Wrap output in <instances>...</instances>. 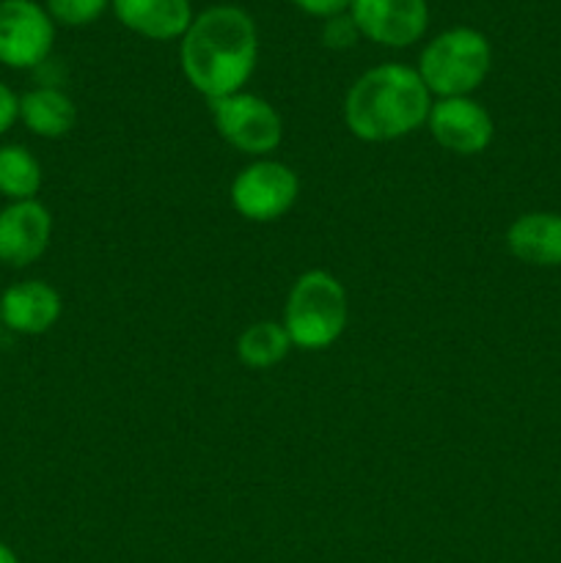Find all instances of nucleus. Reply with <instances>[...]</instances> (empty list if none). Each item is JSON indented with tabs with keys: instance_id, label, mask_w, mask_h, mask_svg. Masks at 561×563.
Listing matches in <instances>:
<instances>
[{
	"instance_id": "1",
	"label": "nucleus",
	"mask_w": 561,
	"mask_h": 563,
	"mask_svg": "<svg viewBox=\"0 0 561 563\" xmlns=\"http://www.w3.org/2000/svg\"><path fill=\"white\" fill-rule=\"evenodd\" d=\"M179 42L182 75L209 102L240 93L256 71L258 31L240 5H209Z\"/></svg>"
},
{
	"instance_id": "2",
	"label": "nucleus",
	"mask_w": 561,
	"mask_h": 563,
	"mask_svg": "<svg viewBox=\"0 0 561 563\" xmlns=\"http://www.w3.org/2000/svg\"><path fill=\"white\" fill-rule=\"evenodd\" d=\"M432 93L407 64H380L363 71L344 97V124L358 141L391 143L427 124Z\"/></svg>"
},
{
	"instance_id": "3",
	"label": "nucleus",
	"mask_w": 561,
	"mask_h": 563,
	"mask_svg": "<svg viewBox=\"0 0 561 563\" xmlns=\"http://www.w3.org/2000/svg\"><path fill=\"white\" fill-rule=\"evenodd\" d=\"M350 322L346 289L328 269H308L292 284L284 308V328L292 346L319 352L333 346Z\"/></svg>"
},
{
	"instance_id": "4",
	"label": "nucleus",
	"mask_w": 561,
	"mask_h": 563,
	"mask_svg": "<svg viewBox=\"0 0 561 563\" xmlns=\"http://www.w3.org/2000/svg\"><path fill=\"white\" fill-rule=\"evenodd\" d=\"M493 66V47L476 27L457 25L438 33L418 55V77L432 99L471 97Z\"/></svg>"
},
{
	"instance_id": "5",
	"label": "nucleus",
	"mask_w": 561,
	"mask_h": 563,
	"mask_svg": "<svg viewBox=\"0 0 561 563\" xmlns=\"http://www.w3.org/2000/svg\"><path fill=\"white\" fill-rule=\"evenodd\" d=\"M209 108H212L220 137L237 152L262 159L284 141V119L267 99L256 93H231V97L209 102Z\"/></svg>"
},
{
	"instance_id": "6",
	"label": "nucleus",
	"mask_w": 561,
	"mask_h": 563,
	"mask_svg": "<svg viewBox=\"0 0 561 563\" xmlns=\"http://www.w3.org/2000/svg\"><path fill=\"white\" fill-rule=\"evenodd\" d=\"M300 196V176L278 159H256L231 181V207L251 223L280 220Z\"/></svg>"
},
{
	"instance_id": "7",
	"label": "nucleus",
	"mask_w": 561,
	"mask_h": 563,
	"mask_svg": "<svg viewBox=\"0 0 561 563\" xmlns=\"http://www.w3.org/2000/svg\"><path fill=\"white\" fill-rule=\"evenodd\" d=\"M55 22L36 0H0V64L36 69L50 58Z\"/></svg>"
},
{
	"instance_id": "8",
	"label": "nucleus",
	"mask_w": 561,
	"mask_h": 563,
	"mask_svg": "<svg viewBox=\"0 0 561 563\" xmlns=\"http://www.w3.org/2000/svg\"><path fill=\"white\" fill-rule=\"evenodd\" d=\"M350 16L363 38L380 47H410L429 27L427 0H352Z\"/></svg>"
},
{
	"instance_id": "9",
	"label": "nucleus",
	"mask_w": 561,
	"mask_h": 563,
	"mask_svg": "<svg viewBox=\"0 0 561 563\" xmlns=\"http://www.w3.org/2000/svg\"><path fill=\"white\" fill-rule=\"evenodd\" d=\"M435 143L460 157H476L493 143L495 124L482 102L473 97L435 99L427 119Z\"/></svg>"
},
{
	"instance_id": "10",
	"label": "nucleus",
	"mask_w": 561,
	"mask_h": 563,
	"mask_svg": "<svg viewBox=\"0 0 561 563\" xmlns=\"http://www.w3.org/2000/svg\"><path fill=\"white\" fill-rule=\"evenodd\" d=\"M53 240V214L42 201H9L0 209V264L31 267L47 253Z\"/></svg>"
},
{
	"instance_id": "11",
	"label": "nucleus",
	"mask_w": 561,
	"mask_h": 563,
	"mask_svg": "<svg viewBox=\"0 0 561 563\" xmlns=\"http://www.w3.org/2000/svg\"><path fill=\"white\" fill-rule=\"evenodd\" d=\"M64 313L61 295L47 280H20L0 295V324L20 335H44Z\"/></svg>"
},
{
	"instance_id": "12",
	"label": "nucleus",
	"mask_w": 561,
	"mask_h": 563,
	"mask_svg": "<svg viewBox=\"0 0 561 563\" xmlns=\"http://www.w3.org/2000/svg\"><path fill=\"white\" fill-rule=\"evenodd\" d=\"M110 9L127 31L152 42L182 38L193 22L190 0H110Z\"/></svg>"
},
{
	"instance_id": "13",
	"label": "nucleus",
	"mask_w": 561,
	"mask_h": 563,
	"mask_svg": "<svg viewBox=\"0 0 561 563\" xmlns=\"http://www.w3.org/2000/svg\"><path fill=\"white\" fill-rule=\"evenodd\" d=\"M506 247L517 262L531 267H561V214H520L506 231Z\"/></svg>"
},
{
	"instance_id": "14",
	"label": "nucleus",
	"mask_w": 561,
	"mask_h": 563,
	"mask_svg": "<svg viewBox=\"0 0 561 563\" xmlns=\"http://www.w3.org/2000/svg\"><path fill=\"white\" fill-rule=\"evenodd\" d=\"M20 121L36 137L55 141L75 130L77 108L69 93H64L61 88H31L20 97Z\"/></svg>"
},
{
	"instance_id": "15",
	"label": "nucleus",
	"mask_w": 561,
	"mask_h": 563,
	"mask_svg": "<svg viewBox=\"0 0 561 563\" xmlns=\"http://www.w3.org/2000/svg\"><path fill=\"white\" fill-rule=\"evenodd\" d=\"M292 350V339L286 333L284 322H273V319H264V322L248 324L245 330L237 339V357H240L242 366L248 368H273L275 363L284 361Z\"/></svg>"
},
{
	"instance_id": "16",
	"label": "nucleus",
	"mask_w": 561,
	"mask_h": 563,
	"mask_svg": "<svg viewBox=\"0 0 561 563\" xmlns=\"http://www.w3.org/2000/svg\"><path fill=\"white\" fill-rule=\"evenodd\" d=\"M42 165L25 146H0V196L9 201H31L42 190Z\"/></svg>"
},
{
	"instance_id": "17",
	"label": "nucleus",
	"mask_w": 561,
	"mask_h": 563,
	"mask_svg": "<svg viewBox=\"0 0 561 563\" xmlns=\"http://www.w3.org/2000/svg\"><path fill=\"white\" fill-rule=\"evenodd\" d=\"M110 0H47V14L53 16L55 25L82 27L97 22L105 14Z\"/></svg>"
},
{
	"instance_id": "18",
	"label": "nucleus",
	"mask_w": 561,
	"mask_h": 563,
	"mask_svg": "<svg viewBox=\"0 0 561 563\" xmlns=\"http://www.w3.org/2000/svg\"><path fill=\"white\" fill-rule=\"evenodd\" d=\"M358 38H361V31H358V25H355V20L350 16V11H346V14L324 20L322 42L328 44L330 49H346V47H352Z\"/></svg>"
},
{
	"instance_id": "19",
	"label": "nucleus",
	"mask_w": 561,
	"mask_h": 563,
	"mask_svg": "<svg viewBox=\"0 0 561 563\" xmlns=\"http://www.w3.org/2000/svg\"><path fill=\"white\" fill-rule=\"evenodd\" d=\"M302 14L319 16V20H330V16H339L350 11L352 0H292Z\"/></svg>"
},
{
	"instance_id": "20",
	"label": "nucleus",
	"mask_w": 561,
	"mask_h": 563,
	"mask_svg": "<svg viewBox=\"0 0 561 563\" xmlns=\"http://www.w3.org/2000/svg\"><path fill=\"white\" fill-rule=\"evenodd\" d=\"M16 121H20V97L0 80V135H6Z\"/></svg>"
},
{
	"instance_id": "21",
	"label": "nucleus",
	"mask_w": 561,
	"mask_h": 563,
	"mask_svg": "<svg viewBox=\"0 0 561 563\" xmlns=\"http://www.w3.org/2000/svg\"><path fill=\"white\" fill-rule=\"evenodd\" d=\"M0 563H20L14 550H11L6 542H0Z\"/></svg>"
}]
</instances>
